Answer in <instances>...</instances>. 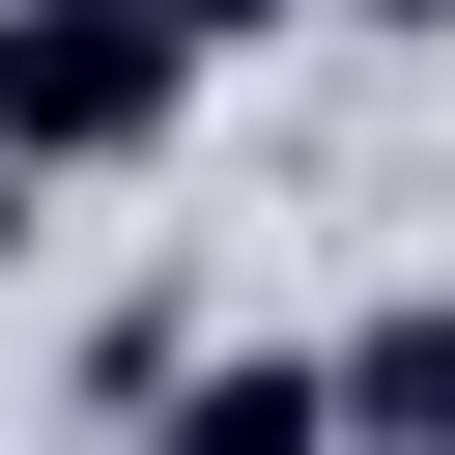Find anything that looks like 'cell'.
<instances>
[{
	"label": "cell",
	"mask_w": 455,
	"mask_h": 455,
	"mask_svg": "<svg viewBox=\"0 0 455 455\" xmlns=\"http://www.w3.org/2000/svg\"><path fill=\"white\" fill-rule=\"evenodd\" d=\"M228 28H313V0H199V57H228Z\"/></svg>",
	"instance_id": "4"
},
{
	"label": "cell",
	"mask_w": 455,
	"mask_h": 455,
	"mask_svg": "<svg viewBox=\"0 0 455 455\" xmlns=\"http://www.w3.org/2000/svg\"><path fill=\"white\" fill-rule=\"evenodd\" d=\"M114 455H341V370H284V341H228V370H171Z\"/></svg>",
	"instance_id": "2"
},
{
	"label": "cell",
	"mask_w": 455,
	"mask_h": 455,
	"mask_svg": "<svg viewBox=\"0 0 455 455\" xmlns=\"http://www.w3.org/2000/svg\"><path fill=\"white\" fill-rule=\"evenodd\" d=\"M341 28H455V0H341Z\"/></svg>",
	"instance_id": "5"
},
{
	"label": "cell",
	"mask_w": 455,
	"mask_h": 455,
	"mask_svg": "<svg viewBox=\"0 0 455 455\" xmlns=\"http://www.w3.org/2000/svg\"><path fill=\"white\" fill-rule=\"evenodd\" d=\"M199 114V0H0V171H142Z\"/></svg>",
	"instance_id": "1"
},
{
	"label": "cell",
	"mask_w": 455,
	"mask_h": 455,
	"mask_svg": "<svg viewBox=\"0 0 455 455\" xmlns=\"http://www.w3.org/2000/svg\"><path fill=\"white\" fill-rule=\"evenodd\" d=\"M341 455H455V284H398L341 341Z\"/></svg>",
	"instance_id": "3"
}]
</instances>
